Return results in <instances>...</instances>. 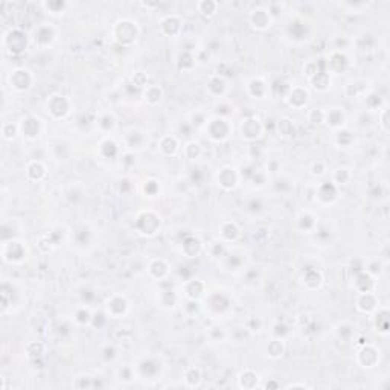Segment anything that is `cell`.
I'll return each mask as SVG.
<instances>
[{"mask_svg":"<svg viewBox=\"0 0 390 390\" xmlns=\"http://www.w3.org/2000/svg\"><path fill=\"white\" fill-rule=\"evenodd\" d=\"M326 121H328V124L331 122V125H332V127H340V125L343 124V121H345V116H343L342 110L334 108L332 112H329V115H328Z\"/></svg>","mask_w":390,"mask_h":390,"instance_id":"277c9868","label":"cell"},{"mask_svg":"<svg viewBox=\"0 0 390 390\" xmlns=\"http://www.w3.org/2000/svg\"><path fill=\"white\" fill-rule=\"evenodd\" d=\"M217 8L218 5L215 2H201V3H198V9L205 15H214L217 12Z\"/></svg>","mask_w":390,"mask_h":390,"instance_id":"5b68a950","label":"cell"},{"mask_svg":"<svg viewBox=\"0 0 390 390\" xmlns=\"http://www.w3.org/2000/svg\"><path fill=\"white\" fill-rule=\"evenodd\" d=\"M47 112H50L55 118H63L69 112V104L64 96L55 95L47 102Z\"/></svg>","mask_w":390,"mask_h":390,"instance_id":"6da1fadb","label":"cell"},{"mask_svg":"<svg viewBox=\"0 0 390 390\" xmlns=\"http://www.w3.org/2000/svg\"><path fill=\"white\" fill-rule=\"evenodd\" d=\"M252 23L258 29H267L271 25V15L265 9H256L252 14Z\"/></svg>","mask_w":390,"mask_h":390,"instance_id":"3957f363","label":"cell"},{"mask_svg":"<svg viewBox=\"0 0 390 390\" xmlns=\"http://www.w3.org/2000/svg\"><path fill=\"white\" fill-rule=\"evenodd\" d=\"M31 72L26 70V69H17L12 72L11 75V86L14 87L15 90H26L31 87Z\"/></svg>","mask_w":390,"mask_h":390,"instance_id":"7a4b0ae2","label":"cell"}]
</instances>
